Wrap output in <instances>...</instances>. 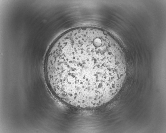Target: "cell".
I'll return each mask as SVG.
<instances>
[{
	"instance_id": "cell-1",
	"label": "cell",
	"mask_w": 166,
	"mask_h": 133,
	"mask_svg": "<svg viewBox=\"0 0 166 133\" xmlns=\"http://www.w3.org/2000/svg\"><path fill=\"white\" fill-rule=\"evenodd\" d=\"M48 69L53 79L92 86L120 78L122 66L105 37L84 32L66 37L52 47Z\"/></svg>"
}]
</instances>
